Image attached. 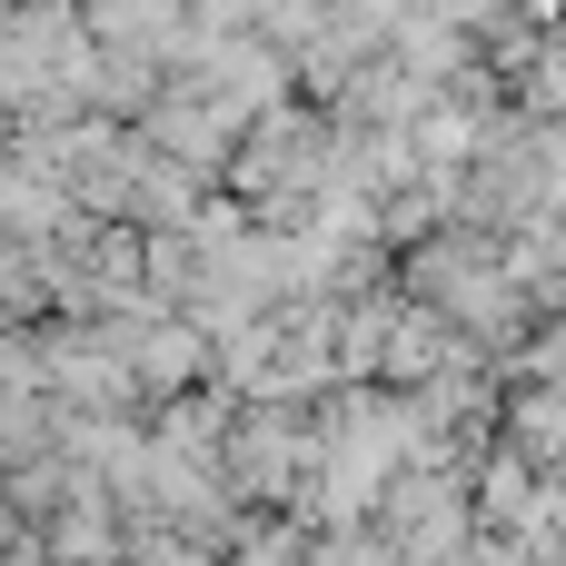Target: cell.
Masks as SVG:
<instances>
[{"label":"cell","mask_w":566,"mask_h":566,"mask_svg":"<svg viewBox=\"0 0 566 566\" xmlns=\"http://www.w3.org/2000/svg\"><path fill=\"white\" fill-rule=\"evenodd\" d=\"M40 50H50V20H30V30H20V90H30V70H40ZM60 70H70V90H90V50H80V40L60 50Z\"/></svg>","instance_id":"obj_1"}]
</instances>
